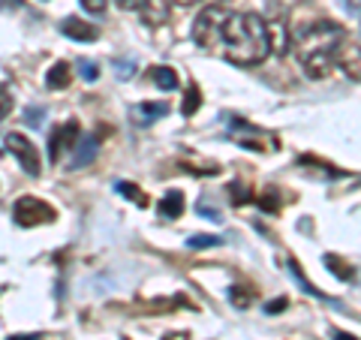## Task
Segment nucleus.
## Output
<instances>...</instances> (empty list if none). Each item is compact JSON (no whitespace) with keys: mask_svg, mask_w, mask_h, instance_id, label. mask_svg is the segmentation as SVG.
Masks as SVG:
<instances>
[{"mask_svg":"<svg viewBox=\"0 0 361 340\" xmlns=\"http://www.w3.org/2000/svg\"><path fill=\"white\" fill-rule=\"evenodd\" d=\"M223 54L238 66H256L271 54L268 25L253 13H232L223 28Z\"/></svg>","mask_w":361,"mask_h":340,"instance_id":"f257e3e1","label":"nucleus"},{"mask_svg":"<svg viewBox=\"0 0 361 340\" xmlns=\"http://www.w3.org/2000/svg\"><path fill=\"white\" fill-rule=\"evenodd\" d=\"M346 33L334 25V21H316V25L304 28L301 37L295 40V54L301 70L310 78H322L331 73L337 63V49H341Z\"/></svg>","mask_w":361,"mask_h":340,"instance_id":"f03ea898","label":"nucleus"},{"mask_svg":"<svg viewBox=\"0 0 361 340\" xmlns=\"http://www.w3.org/2000/svg\"><path fill=\"white\" fill-rule=\"evenodd\" d=\"M229 9L223 6H208L205 13H199L196 25H193V40L199 49H220L223 42V28L226 21H229Z\"/></svg>","mask_w":361,"mask_h":340,"instance_id":"7ed1b4c3","label":"nucleus"},{"mask_svg":"<svg viewBox=\"0 0 361 340\" xmlns=\"http://www.w3.org/2000/svg\"><path fill=\"white\" fill-rule=\"evenodd\" d=\"M13 217L18 226H39V223H51L54 220V208L49 202H42L37 196H25L16 202L13 208Z\"/></svg>","mask_w":361,"mask_h":340,"instance_id":"20e7f679","label":"nucleus"},{"mask_svg":"<svg viewBox=\"0 0 361 340\" xmlns=\"http://www.w3.org/2000/svg\"><path fill=\"white\" fill-rule=\"evenodd\" d=\"M78 139H82V127H78V121H66L63 127H58L51 133V139H49V160L58 166L66 154H70Z\"/></svg>","mask_w":361,"mask_h":340,"instance_id":"39448f33","label":"nucleus"},{"mask_svg":"<svg viewBox=\"0 0 361 340\" xmlns=\"http://www.w3.org/2000/svg\"><path fill=\"white\" fill-rule=\"evenodd\" d=\"M6 151L21 163V169H25L27 175H39V154H37V145H33L27 135L9 133L6 135Z\"/></svg>","mask_w":361,"mask_h":340,"instance_id":"423d86ee","label":"nucleus"},{"mask_svg":"<svg viewBox=\"0 0 361 340\" xmlns=\"http://www.w3.org/2000/svg\"><path fill=\"white\" fill-rule=\"evenodd\" d=\"M337 63H341V70H343L349 78L361 82V42L343 37L341 49H337Z\"/></svg>","mask_w":361,"mask_h":340,"instance_id":"0eeeda50","label":"nucleus"},{"mask_svg":"<svg viewBox=\"0 0 361 340\" xmlns=\"http://www.w3.org/2000/svg\"><path fill=\"white\" fill-rule=\"evenodd\" d=\"M172 4L175 0H142L139 4V16L148 28H160L169 21V16H172Z\"/></svg>","mask_w":361,"mask_h":340,"instance_id":"6e6552de","label":"nucleus"},{"mask_svg":"<svg viewBox=\"0 0 361 340\" xmlns=\"http://www.w3.org/2000/svg\"><path fill=\"white\" fill-rule=\"evenodd\" d=\"M61 33L63 37H70V40H75V42H94L99 37V30L94 25H87L85 18H75V16L61 21Z\"/></svg>","mask_w":361,"mask_h":340,"instance_id":"1a4fd4ad","label":"nucleus"},{"mask_svg":"<svg viewBox=\"0 0 361 340\" xmlns=\"http://www.w3.org/2000/svg\"><path fill=\"white\" fill-rule=\"evenodd\" d=\"M97 151H99V139H97V135H85V139H78L75 157H73L70 169H85V166H90V163H94V157H97Z\"/></svg>","mask_w":361,"mask_h":340,"instance_id":"9d476101","label":"nucleus"},{"mask_svg":"<svg viewBox=\"0 0 361 340\" xmlns=\"http://www.w3.org/2000/svg\"><path fill=\"white\" fill-rule=\"evenodd\" d=\"M133 115H135V121H139L142 127H148V123H154L157 118L169 115V106L166 103H142V106L133 109Z\"/></svg>","mask_w":361,"mask_h":340,"instance_id":"9b49d317","label":"nucleus"},{"mask_svg":"<svg viewBox=\"0 0 361 340\" xmlns=\"http://www.w3.org/2000/svg\"><path fill=\"white\" fill-rule=\"evenodd\" d=\"M70 82H73V70H70V63H66V61L54 63L49 70V75H45V85H49V90H63Z\"/></svg>","mask_w":361,"mask_h":340,"instance_id":"f8f14e48","label":"nucleus"},{"mask_svg":"<svg viewBox=\"0 0 361 340\" xmlns=\"http://www.w3.org/2000/svg\"><path fill=\"white\" fill-rule=\"evenodd\" d=\"M160 214L163 217H180V211H184V193H178V190H169L166 196L160 199Z\"/></svg>","mask_w":361,"mask_h":340,"instance_id":"ddd939ff","label":"nucleus"},{"mask_svg":"<svg viewBox=\"0 0 361 340\" xmlns=\"http://www.w3.org/2000/svg\"><path fill=\"white\" fill-rule=\"evenodd\" d=\"M268 40H271V51L283 54L289 49V30L283 21H274V25H268Z\"/></svg>","mask_w":361,"mask_h":340,"instance_id":"4468645a","label":"nucleus"},{"mask_svg":"<svg viewBox=\"0 0 361 340\" xmlns=\"http://www.w3.org/2000/svg\"><path fill=\"white\" fill-rule=\"evenodd\" d=\"M151 73H154V75H151L154 85L160 87V90H175V87H178V75H175L172 66H154Z\"/></svg>","mask_w":361,"mask_h":340,"instance_id":"2eb2a0df","label":"nucleus"},{"mask_svg":"<svg viewBox=\"0 0 361 340\" xmlns=\"http://www.w3.org/2000/svg\"><path fill=\"white\" fill-rule=\"evenodd\" d=\"M325 268H329L334 277H341V280H353V277H355V271L349 268V265L343 262L341 256H334V253H329V256H325Z\"/></svg>","mask_w":361,"mask_h":340,"instance_id":"dca6fc26","label":"nucleus"},{"mask_svg":"<svg viewBox=\"0 0 361 340\" xmlns=\"http://www.w3.org/2000/svg\"><path fill=\"white\" fill-rule=\"evenodd\" d=\"M115 190L121 193V196H123V199H130V202H135V205H139V208H145V205H148V199H145V196H142V190H139V187H135V184H130V181H118V184H115Z\"/></svg>","mask_w":361,"mask_h":340,"instance_id":"f3484780","label":"nucleus"},{"mask_svg":"<svg viewBox=\"0 0 361 340\" xmlns=\"http://www.w3.org/2000/svg\"><path fill=\"white\" fill-rule=\"evenodd\" d=\"M256 205L262 208L265 214H277V208H280V196H277V190H265V193H259V199H256Z\"/></svg>","mask_w":361,"mask_h":340,"instance_id":"a211bd4d","label":"nucleus"},{"mask_svg":"<svg viewBox=\"0 0 361 340\" xmlns=\"http://www.w3.org/2000/svg\"><path fill=\"white\" fill-rule=\"evenodd\" d=\"M199 103H202V94H199V87L193 85L187 90V97H184V106H180V111L190 118V115H196V109H199Z\"/></svg>","mask_w":361,"mask_h":340,"instance_id":"6ab92c4d","label":"nucleus"},{"mask_svg":"<svg viewBox=\"0 0 361 340\" xmlns=\"http://www.w3.org/2000/svg\"><path fill=\"white\" fill-rule=\"evenodd\" d=\"M217 244H223L220 235H193L187 241V247H193V250H202V247H217Z\"/></svg>","mask_w":361,"mask_h":340,"instance_id":"aec40b11","label":"nucleus"},{"mask_svg":"<svg viewBox=\"0 0 361 340\" xmlns=\"http://www.w3.org/2000/svg\"><path fill=\"white\" fill-rule=\"evenodd\" d=\"M289 271H292V277H295V280L301 283V286H304V292H310V296H313V298H322V292H319V289H316V286H313V283H310L307 277H304V274H301V268H298V262H289Z\"/></svg>","mask_w":361,"mask_h":340,"instance_id":"412c9836","label":"nucleus"},{"mask_svg":"<svg viewBox=\"0 0 361 340\" xmlns=\"http://www.w3.org/2000/svg\"><path fill=\"white\" fill-rule=\"evenodd\" d=\"M229 301L235 304V308H247V304H250V301H253V289L235 286V289H229Z\"/></svg>","mask_w":361,"mask_h":340,"instance_id":"4be33fe9","label":"nucleus"},{"mask_svg":"<svg viewBox=\"0 0 361 340\" xmlns=\"http://www.w3.org/2000/svg\"><path fill=\"white\" fill-rule=\"evenodd\" d=\"M45 121V106H27L25 109V123L27 127H39Z\"/></svg>","mask_w":361,"mask_h":340,"instance_id":"5701e85b","label":"nucleus"},{"mask_svg":"<svg viewBox=\"0 0 361 340\" xmlns=\"http://www.w3.org/2000/svg\"><path fill=\"white\" fill-rule=\"evenodd\" d=\"M135 73V61L133 58H118L115 61V75L118 78H130Z\"/></svg>","mask_w":361,"mask_h":340,"instance_id":"b1692460","label":"nucleus"},{"mask_svg":"<svg viewBox=\"0 0 361 340\" xmlns=\"http://www.w3.org/2000/svg\"><path fill=\"white\" fill-rule=\"evenodd\" d=\"M78 70H82L85 82H97V78H99V66H97L94 61H82V66H78Z\"/></svg>","mask_w":361,"mask_h":340,"instance_id":"393cba45","label":"nucleus"},{"mask_svg":"<svg viewBox=\"0 0 361 340\" xmlns=\"http://www.w3.org/2000/svg\"><path fill=\"white\" fill-rule=\"evenodd\" d=\"M78 4H82L85 13H90V16H103L106 13V0H78Z\"/></svg>","mask_w":361,"mask_h":340,"instance_id":"a878e982","label":"nucleus"},{"mask_svg":"<svg viewBox=\"0 0 361 340\" xmlns=\"http://www.w3.org/2000/svg\"><path fill=\"white\" fill-rule=\"evenodd\" d=\"M229 190H232V202H235V205H247V202L253 199V196H247V187L244 184H232Z\"/></svg>","mask_w":361,"mask_h":340,"instance_id":"bb28decb","label":"nucleus"},{"mask_svg":"<svg viewBox=\"0 0 361 340\" xmlns=\"http://www.w3.org/2000/svg\"><path fill=\"white\" fill-rule=\"evenodd\" d=\"M196 208H199V214H205V217H208V220H220V211H217V208H214V205H211V202H208L205 196H202V199H199V205H196Z\"/></svg>","mask_w":361,"mask_h":340,"instance_id":"cd10ccee","label":"nucleus"},{"mask_svg":"<svg viewBox=\"0 0 361 340\" xmlns=\"http://www.w3.org/2000/svg\"><path fill=\"white\" fill-rule=\"evenodd\" d=\"M9 111H13V97H9L6 87H0V121H4Z\"/></svg>","mask_w":361,"mask_h":340,"instance_id":"c85d7f7f","label":"nucleus"},{"mask_svg":"<svg viewBox=\"0 0 361 340\" xmlns=\"http://www.w3.org/2000/svg\"><path fill=\"white\" fill-rule=\"evenodd\" d=\"M286 304H289L286 298H277V301H268V304H265V313H277V310H283V308H286Z\"/></svg>","mask_w":361,"mask_h":340,"instance_id":"c756f323","label":"nucleus"},{"mask_svg":"<svg viewBox=\"0 0 361 340\" xmlns=\"http://www.w3.org/2000/svg\"><path fill=\"white\" fill-rule=\"evenodd\" d=\"M139 4H142V0H118L121 9H133V6H139Z\"/></svg>","mask_w":361,"mask_h":340,"instance_id":"7c9ffc66","label":"nucleus"},{"mask_svg":"<svg viewBox=\"0 0 361 340\" xmlns=\"http://www.w3.org/2000/svg\"><path fill=\"white\" fill-rule=\"evenodd\" d=\"M334 340H355V337L346 334V332H334Z\"/></svg>","mask_w":361,"mask_h":340,"instance_id":"2f4dec72","label":"nucleus"},{"mask_svg":"<svg viewBox=\"0 0 361 340\" xmlns=\"http://www.w3.org/2000/svg\"><path fill=\"white\" fill-rule=\"evenodd\" d=\"M9 340H39V334H18V337H9Z\"/></svg>","mask_w":361,"mask_h":340,"instance_id":"473e14b6","label":"nucleus"},{"mask_svg":"<svg viewBox=\"0 0 361 340\" xmlns=\"http://www.w3.org/2000/svg\"><path fill=\"white\" fill-rule=\"evenodd\" d=\"M0 6H18V0H0Z\"/></svg>","mask_w":361,"mask_h":340,"instance_id":"72a5a7b5","label":"nucleus"},{"mask_svg":"<svg viewBox=\"0 0 361 340\" xmlns=\"http://www.w3.org/2000/svg\"><path fill=\"white\" fill-rule=\"evenodd\" d=\"M175 4H184V6H190V4H199V0H175Z\"/></svg>","mask_w":361,"mask_h":340,"instance_id":"f704fd0d","label":"nucleus"}]
</instances>
